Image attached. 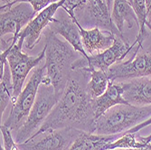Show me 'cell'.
I'll use <instances>...</instances> for the list:
<instances>
[{
	"label": "cell",
	"mask_w": 151,
	"mask_h": 150,
	"mask_svg": "<svg viewBox=\"0 0 151 150\" xmlns=\"http://www.w3.org/2000/svg\"><path fill=\"white\" fill-rule=\"evenodd\" d=\"M123 94H124V89L120 81L119 83L111 81L106 91L100 97L93 99V108L96 119L114 106L119 104H129L124 99Z\"/></svg>",
	"instance_id": "obj_16"
},
{
	"label": "cell",
	"mask_w": 151,
	"mask_h": 150,
	"mask_svg": "<svg viewBox=\"0 0 151 150\" xmlns=\"http://www.w3.org/2000/svg\"><path fill=\"white\" fill-rule=\"evenodd\" d=\"M57 1H59V0H17V3H21V2L29 3L33 6L34 10L36 13H39L43 9L46 8L51 4Z\"/></svg>",
	"instance_id": "obj_25"
},
{
	"label": "cell",
	"mask_w": 151,
	"mask_h": 150,
	"mask_svg": "<svg viewBox=\"0 0 151 150\" xmlns=\"http://www.w3.org/2000/svg\"><path fill=\"white\" fill-rule=\"evenodd\" d=\"M134 44H130L126 37L115 35L113 44L111 47L100 53L89 55L86 59L81 56L75 61L72 66L73 71L83 70L89 71L91 69H98L107 72L109 68L119 61H123L135 47Z\"/></svg>",
	"instance_id": "obj_7"
},
{
	"label": "cell",
	"mask_w": 151,
	"mask_h": 150,
	"mask_svg": "<svg viewBox=\"0 0 151 150\" xmlns=\"http://www.w3.org/2000/svg\"><path fill=\"white\" fill-rule=\"evenodd\" d=\"M123 133L115 135H97L82 131L67 150H104L108 144L117 140Z\"/></svg>",
	"instance_id": "obj_17"
},
{
	"label": "cell",
	"mask_w": 151,
	"mask_h": 150,
	"mask_svg": "<svg viewBox=\"0 0 151 150\" xmlns=\"http://www.w3.org/2000/svg\"><path fill=\"white\" fill-rule=\"evenodd\" d=\"M49 30L54 34L63 36L66 42L69 43L81 56H83L86 59L89 58V54L86 52L83 44H82L79 26L77 25L76 22L72 17H70V16H67L62 19L54 18L49 26Z\"/></svg>",
	"instance_id": "obj_14"
},
{
	"label": "cell",
	"mask_w": 151,
	"mask_h": 150,
	"mask_svg": "<svg viewBox=\"0 0 151 150\" xmlns=\"http://www.w3.org/2000/svg\"><path fill=\"white\" fill-rule=\"evenodd\" d=\"M58 100L59 99L56 96L52 85L44 83H41L35 102L27 119L18 130L13 133V137L17 145L26 142L38 131L57 104Z\"/></svg>",
	"instance_id": "obj_4"
},
{
	"label": "cell",
	"mask_w": 151,
	"mask_h": 150,
	"mask_svg": "<svg viewBox=\"0 0 151 150\" xmlns=\"http://www.w3.org/2000/svg\"><path fill=\"white\" fill-rule=\"evenodd\" d=\"M45 72L46 68L45 63L36 68L18 97L13 101L9 116L4 123L12 133L18 130L27 119V117L35 102L37 92L44 77L45 76Z\"/></svg>",
	"instance_id": "obj_6"
},
{
	"label": "cell",
	"mask_w": 151,
	"mask_h": 150,
	"mask_svg": "<svg viewBox=\"0 0 151 150\" xmlns=\"http://www.w3.org/2000/svg\"><path fill=\"white\" fill-rule=\"evenodd\" d=\"M3 137V143H4V149L5 150H20L18 145L15 141V139L13 137L12 131L6 127L5 125H1L0 128Z\"/></svg>",
	"instance_id": "obj_23"
},
{
	"label": "cell",
	"mask_w": 151,
	"mask_h": 150,
	"mask_svg": "<svg viewBox=\"0 0 151 150\" xmlns=\"http://www.w3.org/2000/svg\"><path fill=\"white\" fill-rule=\"evenodd\" d=\"M136 45L132 56L127 61L117 62L106 72L109 80L124 81L137 78L151 77V52H139Z\"/></svg>",
	"instance_id": "obj_8"
},
{
	"label": "cell",
	"mask_w": 151,
	"mask_h": 150,
	"mask_svg": "<svg viewBox=\"0 0 151 150\" xmlns=\"http://www.w3.org/2000/svg\"><path fill=\"white\" fill-rule=\"evenodd\" d=\"M137 140L139 141L140 143L146 145V144H151V134L149 136H147V137H141V136H139V137H137Z\"/></svg>",
	"instance_id": "obj_28"
},
{
	"label": "cell",
	"mask_w": 151,
	"mask_h": 150,
	"mask_svg": "<svg viewBox=\"0 0 151 150\" xmlns=\"http://www.w3.org/2000/svg\"><path fill=\"white\" fill-rule=\"evenodd\" d=\"M86 72H90V80L87 84L89 93L93 99L98 98L106 91L111 80L107 72L102 70L91 69Z\"/></svg>",
	"instance_id": "obj_21"
},
{
	"label": "cell",
	"mask_w": 151,
	"mask_h": 150,
	"mask_svg": "<svg viewBox=\"0 0 151 150\" xmlns=\"http://www.w3.org/2000/svg\"><path fill=\"white\" fill-rule=\"evenodd\" d=\"M67 15L70 16V17H72L79 26L82 44H83V47L89 55L100 53L112 45L116 34L111 32L105 34L104 33H106L107 31L103 33V31H101L99 27H94L92 29H85L78 21L75 13L69 12L67 13Z\"/></svg>",
	"instance_id": "obj_12"
},
{
	"label": "cell",
	"mask_w": 151,
	"mask_h": 150,
	"mask_svg": "<svg viewBox=\"0 0 151 150\" xmlns=\"http://www.w3.org/2000/svg\"><path fill=\"white\" fill-rule=\"evenodd\" d=\"M0 150H5V149H4V147L1 146V147H0Z\"/></svg>",
	"instance_id": "obj_30"
},
{
	"label": "cell",
	"mask_w": 151,
	"mask_h": 150,
	"mask_svg": "<svg viewBox=\"0 0 151 150\" xmlns=\"http://www.w3.org/2000/svg\"><path fill=\"white\" fill-rule=\"evenodd\" d=\"M84 8L86 9L85 18L88 23L118 36L125 37L113 24L109 12L111 9L109 8L105 0H87Z\"/></svg>",
	"instance_id": "obj_13"
},
{
	"label": "cell",
	"mask_w": 151,
	"mask_h": 150,
	"mask_svg": "<svg viewBox=\"0 0 151 150\" xmlns=\"http://www.w3.org/2000/svg\"><path fill=\"white\" fill-rule=\"evenodd\" d=\"M111 16L113 24L122 34L125 24L129 29L134 26H138L139 28L138 18L129 0H113Z\"/></svg>",
	"instance_id": "obj_18"
},
{
	"label": "cell",
	"mask_w": 151,
	"mask_h": 150,
	"mask_svg": "<svg viewBox=\"0 0 151 150\" xmlns=\"http://www.w3.org/2000/svg\"><path fill=\"white\" fill-rule=\"evenodd\" d=\"M144 144L137 140L136 133H131L129 130L123 132L120 137L114 142L108 144L104 150H113V149H127V148H139Z\"/></svg>",
	"instance_id": "obj_22"
},
{
	"label": "cell",
	"mask_w": 151,
	"mask_h": 150,
	"mask_svg": "<svg viewBox=\"0 0 151 150\" xmlns=\"http://www.w3.org/2000/svg\"><path fill=\"white\" fill-rule=\"evenodd\" d=\"M14 94V84L8 63L5 65L3 74L0 77V111L1 118L9 103H12Z\"/></svg>",
	"instance_id": "obj_20"
},
{
	"label": "cell",
	"mask_w": 151,
	"mask_h": 150,
	"mask_svg": "<svg viewBox=\"0 0 151 150\" xmlns=\"http://www.w3.org/2000/svg\"><path fill=\"white\" fill-rule=\"evenodd\" d=\"M86 3L87 0H66L64 5L62 6V9L64 10L66 13H75L76 10L83 9Z\"/></svg>",
	"instance_id": "obj_24"
},
{
	"label": "cell",
	"mask_w": 151,
	"mask_h": 150,
	"mask_svg": "<svg viewBox=\"0 0 151 150\" xmlns=\"http://www.w3.org/2000/svg\"><path fill=\"white\" fill-rule=\"evenodd\" d=\"M36 12L29 3H17L0 15V37L7 34H15L22 31L36 16Z\"/></svg>",
	"instance_id": "obj_10"
},
{
	"label": "cell",
	"mask_w": 151,
	"mask_h": 150,
	"mask_svg": "<svg viewBox=\"0 0 151 150\" xmlns=\"http://www.w3.org/2000/svg\"><path fill=\"white\" fill-rule=\"evenodd\" d=\"M20 32H17L13 35L10 50L7 55V63L9 65L13 84L14 94L13 101L21 93L26 77L29 72L42 62L45 57V48L42 50L37 56H30L26 52H23V45L24 39L19 36Z\"/></svg>",
	"instance_id": "obj_5"
},
{
	"label": "cell",
	"mask_w": 151,
	"mask_h": 150,
	"mask_svg": "<svg viewBox=\"0 0 151 150\" xmlns=\"http://www.w3.org/2000/svg\"><path fill=\"white\" fill-rule=\"evenodd\" d=\"M81 132L70 128L51 129L32 137L18 146L20 150H67Z\"/></svg>",
	"instance_id": "obj_9"
},
{
	"label": "cell",
	"mask_w": 151,
	"mask_h": 150,
	"mask_svg": "<svg viewBox=\"0 0 151 150\" xmlns=\"http://www.w3.org/2000/svg\"><path fill=\"white\" fill-rule=\"evenodd\" d=\"M151 117V105L135 106L119 104L95 120L93 133L97 135H115L134 128Z\"/></svg>",
	"instance_id": "obj_3"
},
{
	"label": "cell",
	"mask_w": 151,
	"mask_h": 150,
	"mask_svg": "<svg viewBox=\"0 0 151 150\" xmlns=\"http://www.w3.org/2000/svg\"><path fill=\"white\" fill-rule=\"evenodd\" d=\"M89 76L90 72L83 70L73 72L57 104L42 127L32 137L47 130L65 128L93 133L96 117L93 98L87 88Z\"/></svg>",
	"instance_id": "obj_1"
},
{
	"label": "cell",
	"mask_w": 151,
	"mask_h": 150,
	"mask_svg": "<svg viewBox=\"0 0 151 150\" xmlns=\"http://www.w3.org/2000/svg\"><path fill=\"white\" fill-rule=\"evenodd\" d=\"M57 35L49 29L45 34V76L54 88L57 98L60 99L73 72L72 66L81 55L69 43L60 40Z\"/></svg>",
	"instance_id": "obj_2"
},
{
	"label": "cell",
	"mask_w": 151,
	"mask_h": 150,
	"mask_svg": "<svg viewBox=\"0 0 151 150\" xmlns=\"http://www.w3.org/2000/svg\"><path fill=\"white\" fill-rule=\"evenodd\" d=\"M124 89V99L135 106L151 105V77L120 81Z\"/></svg>",
	"instance_id": "obj_15"
},
{
	"label": "cell",
	"mask_w": 151,
	"mask_h": 150,
	"mask_svg": "<svg viewBox=\"0 0 151 150\" xmlns=\"http://www.w3.org/2000/svg\"><path fill=\"white\" fill-rule=\"evenodd\" d=\"M105 1H106V3H107V5H108L109 8L111 9V6L112 4H113V0H105Z\"/></svg>",
	"instance_id": "obj_29"
},
{
	"label": "cell",
	"mask_w": 151,
	"mask_h": 150,
	"mask_svg": "<svg viewBox=\"0 0 151 150\" xmlns=\"http://www.w3.org/2000/svg\"><path fill=\"white\" fill-rule=\"evenodd\" d=\"M131 6L135 11V14L138 18L139 22V34L137 36L135 42L133 43L135 45H140L147 37L148 34L147 32V27L149 29V24L147 21V9L145 0H129Z\"/></svg>",
	"instance_id": "obj_19"
},
{
	"label": "cell",
	"mask_w": 151,
	"mask_h": 150,
	"mask_svg": "<svg viewBox=\"0 0 151 150\" xmlns=\"http://www.w3.org/2000/svg\"><path fill=\"white\" fill-rule=\"evenodd\" d=\"M65 1L66 0H59L37 13L35 18L20 32L19 36L24 39L25 47L27 49L32 50L37 44L41 34L54 20V15L59 8H62Z\"/></svg>",
	"instance_id": "obj_11"
},
{
	"label": "cell",
	"mask_w": 151,
	"mask_h": 150,
	"mask_svg": "<svg viewBox=\"0 0 151 150\" xmlns=\"http://www.w3.org/2000/svg\"><path fill=\"white\" fill-rule=\"evenodd\" d=\"M0 3H1L0 9H1V12H3L17 4V0H0Z\"/></svg>",
	"instance_id": "obj_26"
},
{
	"label": "cell",
	"mask_w": 151,
	"mask_h": 150,
	"mask_svg": "<svg viewBox=\"0 0 151 150\" xmlns=\"http://www.w3.org/2000/svg\"><path fill=\"white\" fill-rule=\"evenodd\" d=\"M147 9V21L149 24V30L151 31V0H145Z\"/></svg>",
	"instance_id": "obj_27"
}]
</instances>
